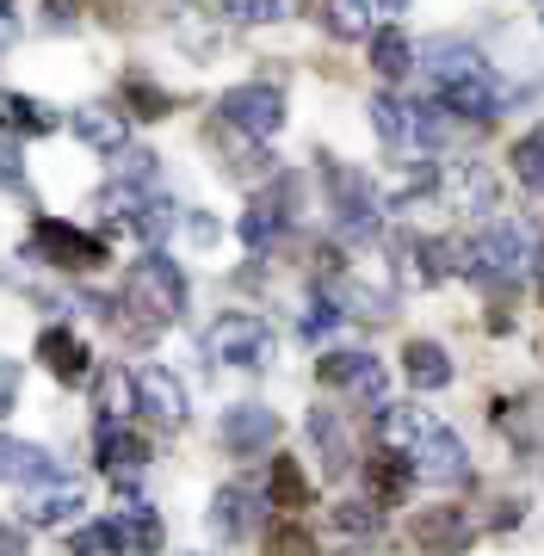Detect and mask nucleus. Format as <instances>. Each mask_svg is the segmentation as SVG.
<instances>
[{
    "label": "nucleus",
    "instance_id": "1",
    "mask_svg": "<svg viewBox=\"0 0 544 556\" xmlns=\"http://www.w3.org/2000/svg\"><path fill=\"white\" fill-rule=\"evenodd\" d=\"M427 56H433V105L440 112H458L470 124H489L502 112V100H507L502 75L470 43H433Z\"/></svg>",
    "mask_w": 544,
    "mask_h": 556
},
{
    "label": "nucleus",
    "instance_id": "2",
    "mask_svg": "<svg viewBox=\"0 0 544 556\" xmlns=\"http://www.w3.org/2000/svg\"><path fill=\"white\" fill-rule=\"evenodd\" d=\"M526 260H532V248H526L520 223H489L470 248H458V273L477 285H514L526 273Z\"/></svg>",
    "mask_w": 544,
    "mask_h": 556
},
{
    "label": "nucleus",
    "instance_id": "3",
    "mask_svg": "<svg viewBox=\"0 0 544 556\" xmlns=\"http://www.w3.org/2000/svg\"><path fill=\"white\" fill-rule=\"evenodd\" d=\"M124 298L137 303L142 316H155L167 328V321H180L186 316V273H180V260H167L162 248H149V254L137 260V273H130V291Z\"/></svg>",
    "mask_w": 544,
    "mask_h": 556
},
{
    "label": "nucleus",
    "instance_id": "4",
    "mask_svg": "<svg viewBox=\"0 0 544 556\" xmlns=\"http://www.w3.org/2000/svg\"><path fill=\"white\" fill-rule=\"evenodd\" d=\"M25 254H38L43 266H56V273H100L105 241L75 229V223H62V217H38L31 236H25Z\"/></svg>",
    "mask_w": 544,
    "mask_h": 556
},
{
    "label": "nucleus",
    "instance_id": "5",
    "mask_svg": "<svg viewBox=\"0 0 544 556\" xmlns=\"http://www.w3.org/2000/svg\"><path fill=\"white\" fill-rule=\"evenodd\" d=\"M217 112H223V124L248 142H273L284 130V93L273 80H242V87H229L217 100Z\"/></svg>",
    "mask_w": 544,
    "mask_h": 556
},
{
    "label": "nucleus",
    "instance_id": "6",
    "mask_svg": "<svg viewBox=\"0 0 544 556\" xmlns=\"http://www.w3.org/2000/svg\"><path fill=\"white\" fill-rule=\"evenodd\" d=\"M204 346H211V358L217 365H242V371H266L273 365V328H266L261 316H248V309H229V316L204 334Z\"/></svg>",
    "mask_w": 544,
    "mask_h": 556
},
{
    "label": "nucleus",
    "instance_id": "7",
    "mask_svg": "<svg viewBox=\"0 0 544 556\" xmlns=\"http://www.w3.org/2000/svg\"><path fill=\"white\" fill-rule=\"evenodd\" d=\"M408 470L421 482H433V489H458V482H470V452H464V439L445 427V420H427L421 439L408 445Z\"/></svg>",
    "mask_w": 544,
    "mask_h": 556
},
{
    "label": "nucleus",
    "instance_id": "8",
    "mask_svg": "<svg viewBox=\"0 0 544 556\" xmlns=\"http://www.w3.org/2000/svg\"><path fill=\"white\" fill-rule=\"evenodd\" d=\"M316 378L334 383L341 396L365 402V408H383V402H390V378H383V358L353 353V346H328V353L316 358Z\"/></svg>",
    "mask_w": 544,
    "mask_h": 556
},
{
    "label": "nucleus",
    "instance_id": "9",
    "mask_svg": "<svg viewBox=\"0 0 544 556\" xmlns=\"http://www.w3.org/2000/svg\"><path fill=\"white\" fill-rule=\"evenodd\" d=\"M130 396H137V408L155 427H180L186 415H192V396H186V383L167 371V365H142V371H130Z\"/></svg>",
    "mask_w": 544,
    "mask_h": 556
},
{
    "label": "nucleus",
    "instance_id": "10",
    "mask_svg": "<svg viewBox=\"0 0 544 556\" xmlns=\"http://www.w3.org/2000/svg\"><path fill=\"white\" fill-rule=\"evenodd\" d=\"M328 186H334V229L341 236H371L383 223V192L371 186L365 174H328Z\"/></svg>",
    "mask_w": 544,
    "mask_h": 556
},
{
    "label": "nucleus",
    "instance_id": "11",
    "mask_svg": "<svg viewBox=\"0 0 544 556\" xmlns=\"http://www.w3.org/2000/svg\"><path fill=\"white\" fill-rule=\"evenodd\" d=\"M105 526H112V544H118V556H162V544H167L162 514H155L142 495H124L118 507L105 514Z\"/></svg>",
    "mask_w": 544,
    "mask_h": 556
},
{
    "label": "nucleus",
    "instance_id": "12",
    "mask_svg": "<svg viewBox=\"0 0 544 556\" xmlns=\"http://www.w3.org/2000/svg\"><path fill=\"white\" fill-rule=\"evenodd\" d=\"M223 445L236 457H248V452H266L273 439H279V415L266 408V402H236V408H223Z\"/></svg>",
    "mask_w": 544,
    "mask_h": 556
},
{
    "label": "nucleus",
    "instance_id": "13",
    "mask_svg": "<svg viewBox=\"0 0 544 556\" xmlns=\"http://www.w3.org/2000/svg\"><path fill=\"white\" fill-rule=\"evenodd\" d=\"M87 507V489L75 477H50V482H31L25 489V526H62L68 514H81Z\"/></svg>",
    "mask_w": 544,
    "mask_h": 556
},
{
    "label": "nucleus",
    "instance_id": "14",
    "mask_svg": "<svg viewBox=\"0 0 544 556\" xmlns=\"http://www.w3.org/2000/svg\"><path fill=\"white\" fill-rule=\"evenodd\" d=\"M68 130L93 155H118L124 142H130V118H124L118 105H81V112H68Z\"/></svg>",
    "mask_w": 544,
    "mask_h": 556
},
{
    "label": "nucleus",
    "instance_id": "15",
    "mask_svg": "<svg viewBox=\"0 0 544 556\" xmlns=\"http://www.w3.org/2000/svg\"><path fill=\"white\" fill-rule=\"evenodd\" d=\"M93 445H100V470L112 482H137L149 464V439L130 427H93Z\"/></svg>",
    "mask_w": 544,
    "mask_h": 556
},
{
    "label": "nucleus",
    "instance_id": "16",
    "mask_svg": "<svg viewBox=\"0 0 544 556\" xmlns=\"http://www.w3.org/2000/svg\"><path fill=\"white\" fill-rule=\"evenodd\" d=\"M38 358L56 371L62 383H87V371H93V353H87V340L68 328V321H56V328H43L38 334Z\"/></svg>",
    "mask_w": 544,
    "mask_h": 556
},
{
    "label": "nucleus",
    "instance_id": "17",
    "mask_svg": "<svg viewBox=\"0 0 544 556\" xmlns=\"http://www.w3.org/2000/svg\"><path fill=\"white\" fill-rule=\"evenodd\" d=\"M50 477H62V470H56V457L43 452L38 439L0 433V482H20V489H31V482H50Z\"/></svg>",
    "mask_w": 544,
    "mask_h": 556
},
{
    "label": "nucleus",
    "instance_id": "18",
    "mask_svg": "<svg viewBox=\"0 0 544 556\" xmlns=\"http://www.w3.org/2000/svg\"><path fill=\"white\" fill-rule=\"evenodd\" d=\"M309 439H316V452H322V470L328 477H346L359 457H353V439H346V420L334 408H309Z\"/></svg>",
    "mask_w": 544,
    "mask_h": 556
},
{
    "label": "nucleus",
    "instance_id": "19",
    "mask_svg": "<svg viewBox=\"0 0 544 556\" xmlns=\"http://www.w3.org/2000/svg\"><path fill=\"white\" fill-rule=\"evenodd\" d=\"M254 519H261V495H254V489H217V501H211V532H217L223 544L248 538Z\"/></svg>",
    "mask_w": 544,
    "mask_h": 556
},
{
    "label": "nucleus",
    "instance_id": "20",
    "mask_svg": "<svg viewBox=\"0 0 544 556\" xmlns=\"http://www.w3.org/2000/svg\"><path fill=\"white\" fill-rule=\"evenodd\" d=\"M452 199H458L464 217H489L502 204V186H495V174H489L483 161H458L452 167Z\"/></svg>",
    "mask_w": 544,
    "mask_h": 556
},
{
    "label": "nucleus",
    "instance_id": "21",
    "mask_svg": "<svg viewBox=\"0 0 544 556\" xmlns=\"http://www.w3.org/2000/svg\"><path fill=\"white\" fill-rule=\"evenodd\" d=\"M56 105L31 100V93H7L0 87V130H13V137H50L56 130Z\"/></svg>",
    "mask_w": 544,
    "mask_h": 556
},
{
    "label": "nucleus",
    "instance_id": "22",
    "mask_svg": "<svg viewBox=\"0 0 544 556\" xmlns=\"http://www.w3.org/2000/svg\"><path fill=\"white\" fill-rule=\"evenodd\" d=\"M403 378L415 383V390H445V383H452V353H445L440 340H408Z\"/></svg>",
    "mask_w": 544,
    "mask_h": 556
},
{
    "label": "nucleus",
    "instance_id": "23",
    "mask_svg": "<svg viewBox=\"0 0 544 556\" xmlns=\"http://www.w3.org/2000/svg\"><path fill=\"white\" fill-rule=\"evenodd\" d=\"M371 68H378V80H408L415 75V43H408L396 25L371 31Z\"/></svg>",
    "mask_w": 544,
    "mask_h": 556
},
{
    "label": "nucleus",
    "instance_id": "24",
    "mask_svg": "<svg viewBox=\"0 0 544 556\" xmlns=\"http://www.w3.org/2000/svg\"><path fill=\"white\" fill-rule=\"evenodd\" d=\"M328 298H334V309H341V316H359V321L396 316V309H390V291H378V285H359V278H341Z\"/></svg>",
    "mask_w": 544,
    "mask_h": 556
},
{
    "label": "nucleus",
    "instance_id": "25",
    "mask_svg": "<svg viewBox=\"0 0 544 556\" xmlns=\"http://www.w3.org/2000/svg\"><path fill=\"white\" fill-rule=\"evenodd\" d=\"M415 538L421 544H433V551H464L470 544V519L458 514V507H433V514H421V526H415Z\"/></svg>",
    "mask_w": 544,
    "mask_h": 556
},
{
    "label": "nucleus",
    "instance_id": "26",
    "mask_svg": "<svg viewBox=\"0 0 544 556\" xmlns=\"http://www.w3.org/2000/svg\"><path fill=\"white\" fill-rule=\"evenodd\" d=\"M408 254H415V278L421 285H445V278L458 273V241H445V236L408 241Z\"/></svg>",
    "mask_w": 544,
    "mask_h": 556
},
{
    "label": "nucleus",
    "instance_id": "27",
    "mask_svg": "<svg viewBox=\"0 0 544 556\" xmlns=\"http://www.w3.org/2000/svg\"><path fill=\"white\" fill-rule=\"evenodd\" d=\"M124 223H130V229L149 241V248H155V241H167L174 229H180V211H174L167 199H137L130 211H124Z\"/></svg>",
    "mask_w": 544,
    "mask_h": 556
},
{
    "label": "nucleus",
    "instance_id": "28",
    "mask_svg": "<svg viewBox=\"0 0 544 556\" xmlns=\"http://www.w3.org/2000/svg\"><path fill=\"white\" fill-rule=\"evenodd\" d=\"M507 161H514V179H520L526 192H532V199H544V130H526V137H514Z\"/></svg>",
    "mask_w": 544,
    "mask_h": 556
},
{
    "label": "nucleus",
    "instance_id": "29",
    "mask_svg": "<svg viewBox=\"0 0 544 556\" xmlns=\"http://www.w3.org/2000/svg\"><path fill=\"white\" fill-rule=\"evenodd\" d=\"M365 477H371V495H378L383 507H396V501L408 495V482H415V470H408V457H403V452H383L378 464L365 470Z\"/></svg>",
    "mask_w": 544,
    "mask_h": 556
},
{
    "label": "nucleus",
    "instance_id": "30",
    "mask_svg": "<svg viewBox=\"0 0 544 556\" xmlns=\"http://www.w3.org/2000/svg\"><path fill=\"white\" fill-rule=\"evenodd\" d=\"M130 408H137V396H130V371H124V365L100 371V427H118Z\"/></svg>",
    "mask_w": 544,
    "mask_h": 556
},
{
    "label": "nucleus",
    "instance_id": "31",
    "mask_svg": "<svg viewBox=\"0 0 544 556\" xmlns=\"http://www.w3.org/2000/svg\"><path fill=\"white\" fill-rule=\"evenodd\" d=\"M303 13V0H223V20L236 25H273V20H291Z\"/></svg>",
    "mask_w": 544,
    "mask_h": 556
},
{
    "label": "nucleus",
    "instance_id": "32",
    "mask_svg": "<svg viewBox=\"0 0 544 556\" xmlns=\"http://www.w3.org/2000/svg\"><path fill=\"white\" fill-rule=\"evenodd\" d=\"M279 229H284V211H279V204H248L242 223H236V236H242L254 254H261V248H273V236H279Z\"/></svg>",
    "mask_w": 544,
    "mask_h": 556
},
{
    "label": "nucleus",
    "instance_id": "33",
    "mask_svg": "<svg viewBox=\"0 0 544 556\" xmlns=\"http://www.w3.org/2000/svg\"><path fill=\"white\" fill-rule=\"evenodd\" d=\"M266 489H273L279 507H309V477L298 470V457H273V482Z\"/></svg>",
    "mask_w": 544,
    "mask_h": 556
},
{
    "label": "nucleus",
    "instance_id": "34",
    "mask_svg": "<svg viewBox=\"0 0 544 556\" xmlns=\"http://www.w3.org/2000/svg\"><path fill=\"white\" fill-rule=\"evenodd\" d=\"M383 526V507L378 501H334V532H346V538H371Z\"/></svg>",
    "mask_w": 544,
    "mask_h": 556
},
{
    "label": "nucleus",
    "instance_id": "35",
    "mask_svg": "<svg viewBox=\"0 0 544 556\" xmlns=\"http://www.w3.org/2000/svg\"><path fill=\"white\" fill-rule=\"evenodd\" d=\"M322 25L334 31V38H371V13H365L359 0H328Z\"/></svg>",
    "mask_w": 544,
    "mask_h": 556
},
{
    "label": "nucleus",
    "instance_id": "36",
    "mask_svg": "<svg viewBox=\"0 0 544 556\" xmlns=\"http://www.w3.org/2000/svg\"><path fill=\"white\" fill-rule=\"evenodd\" d=\"M112 174H118V186H130V192L155 186V149H118Z\"/></svg>",
    "mask_w": 544,
    "mask_h": 556
},
{
    "label": "nucleus",
    "instance_id": "37",
    "mask_svg": "<svg viewBox=\"0 0 544 556\" xmlns=\"http://www.w3.org/2000/svg\"><path fill=\"white\" fill-rule=\"evenodd\" d=\"M371 130H378L383 142H408V105L378 93V100H371Z\"/></svg>",
    "mask_w": 544,
    "mask_h": 556
},
{
    "label": "nucleus",
    "instance_id": "38",
    "mask_svg": "<svg viewBox=\"0 0 544 556\" xmlns=\"http://www.w3.org/2000/svg\"><path fill=\"white\" fill-rule=\"evenodd\" d=\"M124 93H130V105H142L137 118H167V112H174V100H167V93L155 87V80H142V75L124 80Z\"/></svg>",
    "mask_w": 544,
    "mask_h": 556
},
{
    "label": "nucleus",
    "instance_id": "39",
    "mask_svg": "<svg viewBox=\"0 0 544 556\" xmlns=\"http://www.w3.org/2000/svg\"><path fill=\"white\" fill-rule=\"evenodd\" d=\"M266 556H316V544H309L303 526H273L266 532Z\"/></svg>",
    "mask_w": 544,
    "mask_h": 556
},
{
    "label": "nucleus",
    "instance_id": "40",
    "mask_svg": "<svg viewBox=\"0 0 544 556\" xmlns=\"http://www.w3.org/2000/svg\"><path fill=\"white\" fill-rule=\"evenodd\" d=\"M328 321H341V309H334V298H328V291H316V298H309V309H303V334H322Z\"/></svg>",
    "mask_w": 544,
    "mask_h": 556
},
{
    "label": "nucleus",
    "instance_id": "41",
    "mask_svg": "<svg viewBox=\"0 0 544 556\" xmlns=\"http://www.w3.org/2000/svg\"><path fill=\"white\" fill-rule=\"evenodd\" d=\"M100 551H118V544H112V526L93 519L87 532H75V556H100Z\"/></svg>",
    "mask_w": 544,
    "mask_h": 556
},
{
    "label": "nucleus",
    "instance_id": "42",
    "mask_svg": "<svg viewBox=\"0 0 544 556\" xmlns=\"http://www.w3.org/2000/svg\"><path fill=\"white\" fill-rule=\"evenodd\" d=\"M20 408V358H0V415Z\"/></svg>",
    "mask_w": 544,
    "mask_h": 556
},
{
    "label": "nucleus",
    "instance_id": "43",
    "mask_svg": "<svg viewBox=\"0 0 544 556\" xmlns=\"http://www.w3.org/2000/svg\"><path fill=\"white\" fill-rule=\"evenodd\" d=\"M20 179H25V161H20V149H13V142H0V192H13Z\"/></svg>",
    "mask_w": 544,
    "mask_h": 556
},
{
    "label": "nucleus",
    "instance_id": "44",
    "mask_svg": "<svg viewBox=\"0 0 544 556\" xmlns=\"http://www.w3.org/2000/svg\"><path fill=\"white\" fill-rule=\"evenodd\" d=\"M180 229H186L192 241H199V248H211V241H217V223L204 217V211H186V217H180Z\"/></svg>",
    "mask_w": 544,
    "mask_h": 556
},
{
    "label": "nucleus",
    "instance_id": "45",
    "mask_svg": "<svg viewBox=\"0 0 544 556\" xmlns=\"http://www.w3.org/2000/svg\"><path fill=\"white\" fill-rule=\"evenodd\" d=\"M43 25H50V31H75V0H50V7H43Z\"/></svg>",
    "mask_w": 544,
    "mask_h": 556
},
{
    "label": "nucleus",
    "instance_id": "46",
    "mask_svg": "<svg viewBox=\"0 0 544 556\" xmlns=\"http://www.w3.org/2000/svg\"><path fill=\"white\" fill-rule=\"evenodd\" d=\"M0 556H31V544H25L20 526H0Z\"/></svg>",
    "mask_w": 544,
    "mask_h": 556
},
{
    "label": "nucleus",
    "instance_id": "47",
    "mask_svg": "<svg viewBox=\"0 0 544 556\" xmlns=\"http://www.w3.org/2000/svg\"><path fill=\"white\" fill-rule=\"evenodd\" d=\"M365 13H378V20H396V13H408V0H359Z\"/></svg>",
    "mask_w": 544,
    "mask_h": 556
},
{
    "label": "nucleus",
    "instance_id": "48",
    "mask_svg": "<svg viewBox=\"0 0 544 556\" xmlns=\"http://www.w3.org/2000/svg\"><path fill=\"white\" fill-rule=\"evenodd\" d=\"M7 43H13V20H0V50H7Z\"/></svg>",
    "mask_w": 544,
    "mask_h": 556
},
{
    "label": "nucleus",
    "instance_id": "49",
    "mask_svg": "<svg viewBox=\"0 0 544 556\" xmlns=\"http://www.w3.org/2000/svg\"><path fill=\"white\" fill-rule=\"evenodd\" d=\"M0 20H13V0H0Z\"/></svg>",
    "mask_w": 544,
    "mask_h": 556
},
{
    "label": "nucleus",
    "instance_id": "50",
    "mask_svg": "<svg viewBox=\"0 0 544 556\" xmlns=\"http://www.w3.org/2000/svg\"><path fill=\"white\" fill-rule=\"evenodd\" d=\"M539 273H544V248H539Z\"/></svg>",
    "mask_w": 544,
    "mask_h": 556
}]
</instances>
